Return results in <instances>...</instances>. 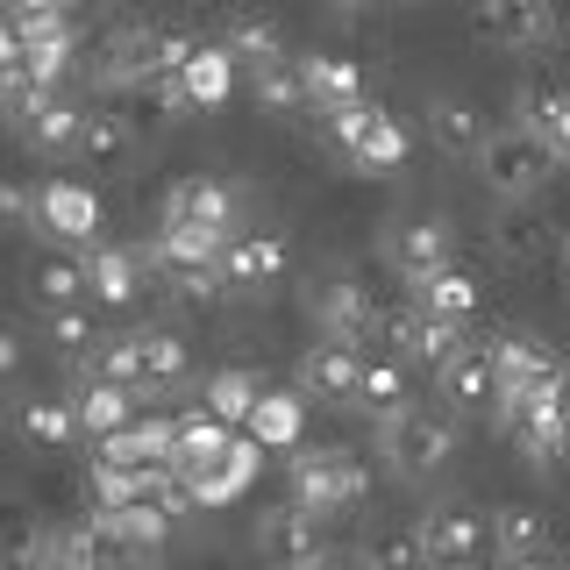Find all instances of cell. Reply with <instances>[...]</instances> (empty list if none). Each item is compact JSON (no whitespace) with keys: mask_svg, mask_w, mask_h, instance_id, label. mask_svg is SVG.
Here are the masks:
<instances>
[{"mask_svg":"<svg viewBox=\"0 0 570 570\" xmlns=\"http://www.w3.org/2000/svg\"><path fill=\"white\" fill-rule=\"evenodd\" d=\"M285 492H293V507H307V513L328 521V513L364 507L371 478H364V456H350L343 442H299L293 471H285Z\"/></svg>","mask_w":570,"mask_h":570,"instance_id":"cell-1","label":"cell"},{"mask_svg":"<svg viewBox=\"0 0 570 570\" xmlns=\"http://www.w3.org/2000/svg\"><path fill=\"white\" fill-rule=\"evenodd\" d=\"M478 178H485L492 200L507 207H528L534 193H549V178H557V157H549V142L521 129V121H499L485 136V150H478Z\"/></svg>","mask_w":570,"mask_h":570,"instance_id":"cell-2","label":"cell"},{"mask_svg":"<svg viewBox=\"0 0 570 570\" xmlns=\"http://www.w3.org/2000/svg\"><path fill=\"white\" fill-rule=\"evenodd\" d=\"M86 79L100 86V94H165L171 100V71H165V29L150 22H121L100 36L94 65H86Z\"/></svg>","mask_w":570,"mask_h":570,"instance_id":"cell-3","label":"cell"},{"mask_svg":"<svg viewBox=\"0 0 570 570\" xmlns=\"http://www.w3.org/2000/svg\"><path fill=\"white\" fill-rule=\"evenodd\" d=\"M456 456V414H435V406H406L400 421H385V463L400 485H428L442 478Z\"/></svg>","mask_w":570,"mask_h":570,"instance_id":"cell-4","label":"cell"},{"mask_svg":"<svg viewBox=\"0 0 570 570\" xmlns=\"http://www.w3.org/2000/svg\"><path fill=\"white\" fill-rule=\"evenodd\" d=\"M499 421H507L513 450H521L534 471H557L570 456V400L563 392H542V400H507L499 406Z\"/></svg>","mask_w":570,"mask_h":570,"instance_id":"cell-5","label":"cell"},{"mask_svg":"<svg viewBox=\"0 0 570 570\" xmlns=\"http://www.w3.org/2000/svg\"><path fill=\"white\" fill-rule=\"evenodd\" d=\"M257 549H264V563H278V570H328V521L307 507H278L272 513H257Z\"/></svg>","mask_w":570,"mask_h":570,"instance_id":"cell-6","label":"cell"},{"mask_svg":"<svg viewBox=\"0 0 570 570\" xmlns=\"http://www.w3.org/2000/svg\"><path fill=\"white\" fill-rule=\"evenodd\" d=\"M257 471H264V442L257 435H228L207 463L178 471V485H186L193 507H228V499H243L249 485H257Z\"/></svg>","mask_w":570,"mask_h":570,"instance_id":"cell-7","label":"cell"},{"mask_svg":"<svg viewBox=\"0 0 570 570\" xmlns=\"http://www.w3.org/2000/svg\"><path fill=\"white\" fill-rule=\"evenodd\" d=\"M421 549H428V570H478L492 557V521L471 507H435L421 513Z\"/></svg>","mask_w":570,"mask_h":570,"instance_id":"cell-8","label":"cell"},{"mask_svg":"<svg viewBox=\"0 0 570 570\" xmlns=\"http://www.w3.org/2000/svg\"><path fill=\"white\" fill-rule=\"evenodd\" d=\"M499 356V385H507V400H542V392H563V356L542 343V335H521V328H507L492 343ZM499 400V406H507Z\"/></svg>","mask_w":570,"mask_h":570,"instance_id":"cell-9","label":"cell"},{"mask_svg":"<svg viewBox=\"0 0 570 570\" xmlns=\"http://www.w3.org/2000/svg\"><path fill=\"white\" fill-rule=\"evenodd\" d=\"M385 264L400 272L406 285H428L435 272H450V222L442 214H414V222H392V236H385Z\"/></svg>","mask_w":570,"mask_h":570,"instance_id":"cell-10","label":"cell"},{"mask_svg":"<svg viewBox=\"0 0 570 570\" xmlns=\"http://www.w3.org/2000/svg\"><path fill=\"white\" fill-rule=\"evenodd\" d=\"M442 385V414H499V400H507V385H499V356L492 350H463L450 371H435Z\"/></svg>","mask_w":570,"mask_h":570,"instance_id":"cell-11","label":"cell"},{"mask_svg":"<svg viewBox=\"0 0 570 570\" xmlns=\"http://www.w3.org/2000/svg\"><path fill=\"white\" fill-rule=\"evenodd\" d=\"M392 343H400V364H421V371H450L456 356L471 350V343H463V321H442L428 307L392 321Z\"/></svg>","mask_w":570,"mask_h":570,"instance_id":"cell-12","label":"cell"},{"mask_svg":"<svg viewBox=\"0 0 570 570\" xmlns=\"http://www.w3.org/2000/svg\"><path fill=\"white\" fill-rule=\"evenodd\" d=\"M421 115H428V136H435L442 157H471V165H478V150H485L492 121H485V107H478L471 94H428Z\"/></svg>","mask_w":570,"mask_h":570,"instance_id":"cell-13","label":"cell"},{"mask_svg":"<svg viewBox=\"0 0 570 570\" xmlns=\"http://www.w3.org/2000/svg\"><path fill=\"white\" fill-rule=\"evenodd\" d=\"M356 385H364V350L356 343H335V335H321V343L299 356V392L307 400H356Z\"/></svg>","mask_w":570,"mask_h":570,"instance_id":"cell-14","label":"cell"},{"mask_svg":"<svg viewBox=\"0 0 570 570\" xmlns=\"http://www.w3.org/2000/svg\"><path fill=\"white\" fill-rule=\"evenodd\" d=\"M478 29L507 50H534L557 36V0H478Z\"/></svg>","mask_w":570,"mask_h":570,"instance_id":"cell-15","label":"cell"},{"mask_svg":"<svg viewBox=\"0 0 570 570\" xmlns=\"http://www.w3.org/2000/svg\"><path fill=\"white\" fill-rule=\"evenodd\" d=\"M314 314H321V335H335V343H364V335L385 321L364 278H328L314 293Z\"/></svg>","mask_w":570,"mask_h":570,"instance_id":"cell-16","label":"cell"},{"mask_svg":"<svg viewBox=\"0 0 570 570\" xmlns=\"http://www.w3.org/2000/svg\"><path fill=\"white\" fill-rule=\"evenodd\" d=\"M36 228L58 243H86L100 228V200L86 186H71V178H43L36 186Z\"/></svg>","mask_w":570,"mask_h":570,"instance_id":"cell-17","label":"cell"},{"mask_svg":"<svg viewBox=\"0 0 570 570\" xmlns=\"http://www.w3.org/2000/svg\"><path fill=\"white\" fill-rule=\"evenodd\" d=\"M228 222H236V207H228V186L207 171L178 178L165 193V228H207V236H228Z\"/></svg>","mask_w":570,"mask_h":570,"instance_id":"cell-18","label":"cell"},{"mask_svg":"<svg viewBox=\"0 0 570 570\" xmlns=\"http://www.w3.org/2000/svg\"><path fill=\"white\" fill-rule=\"evenodd\" d=\"M50 528L22 492H0V570H43Z\"/></svg>","mask_w":570,"mask_h":570,"instance_id":"cell-19","label":"cell"},{"mask_svg":"<svg viewBox=\"0 0 570 570\" xmlns=\"http://www.w3.org/2000/svg\"><path fill=\"white\" fill-rule=\"evenodd\" d=\"M278 278H285V243L264 236V228H243L222 257V285L228 293H264V285H278Z\"/></svg>","mask_w":570,"mask_h":570,"instance_id":"cell-20","label":"cell"},{"mask_svg":"<svg viewBox=\"0 0 570 570\" xmlns=\"http://www.w3.org/2000/svg\"><path fill=\"white\" fill-rule=\"evenodd\" d=\"M243 435H257L264 450H285L293 456L299 442H307V392H285V385H264V400H257V414H249Z\"/></svg>","mask_w":570,"mask_h":570,"instance_id":"cell-21","label":"cell"},{"mask_svg":"<svg viewBox=\"0 0 570 570\" xmlns=\"http://www.w3.org/2000/svg\"><path fill=\"white\" fill-rule=\"evenodd\" d=\"M129 350H136V392H171L193 364V350H186L178 328H136Z\"/></svg>","mask_w":570,"mask_h":570,"instance_id":"cell-22","label":"cell"},{"mask_svg":"<svg viewBox=\"0 0 570 570\" xmlns=\"http://www.w3.org/2000/svg\"><path fill=\"white\" fill-rule=\"evenodd\" d=\"M171 435H178V421H129L121 435L100 442L94 463H115V471H157L165 463L171 471Z\"/></svg>","mask_w":570,"mask_h":570,"instance_id":"cell-23","label":"cell"},{"mask_svg":"<svg viewBox=\"0 0 570 570\" xmlns=\"http://www.w3.org/2000/svg\"><path fill=\"white\" fill-rule=\"evenodd\" d=\"M14 43H22V65L36 71L43 86H58L65 71H71V22L65 14H36V22H14Z\"/></svg>","mask_w":570,"mask_h":570,"instance_id":"cell-24","label":"cell"},{"mask_svg":"<svg viewBox=\"0 0 570 570\" xmlns=\"http://www.w3.org/2000/svg\"><path fill=\"white\" fill-rule=\"evenodd\" d=\"M94 528L121 549V557H150V549L171 534V507H94Z\"/></svg>","mask_w":570,"mask_h":570,"instance_id":"cell-25","label":"cell"},{"mask_svg":"<svg viewBox=\"0 0 570 570\" xmlns=\"http://www.w3.org/2000/svg\"><path fill=\"white\" fill-rule=\"evenodd\" d=\"M299 79H307V115H328V107L364 100V71H356L350 58H335V50H307V58H299Z\"/></svg>","mask_w":570,"mask_h":570,"instance_id":"cell-26","label":"cell"},{"mask_svg":"<svg viewBox=\"0 0 570 570\" xmlns=\"http://www.w3.org/2000/svg\"><path fill=\"white\" fill-rule=\"evenodd\" d=\"M222 50H228L243 71H264V65L285 58V29H278L264 8H236V14H228V29H222Z\"/></svg>","mask_w":570,"mask_h":570,"instance_id":"cell-27","label":"cell"},{"mask_svg":"<svg viewBox=\"0 0 570 570\" xmlns=\"http://www.w3.org/2000/svg\"><path fill=\"white\" fill-rule=\"evenodd\" d=\"M236 58H228L222 43H200L193 50V65L178 71V107H222L228 94H236Z\"/></svg>","mask_w":570,"mask_h":570,"instance_id":"cell-28","label":"cell"},{"mask_svg":"<svg viewBox=\"0 0 570 570\" xmlns=\"http://www.w3.org/2000/svg\"><path fill=\"white\" fill-rule=\"evenodd\" d=\"M513 121L542 136L557 165H570V94H563V86H528L521 107H513Z\"/></svg>","mask_w":570,"mask_h":570,"instance_id":"cell-29","label":"cell"},{"mask_svg":"<svg viewBox=\"0 0 570 570\" xmlns=\"http://www.w3.org/2000/svg\"><path fill=\"white\" fill-rule=\"evenodd\" d=\"M350 165L356 171H400L406 165V129H400V115H385V107H371L364 115V129L350 136Z\"/></svg>","mask_w":570,"mask_h":570,"instance_id":"cell-30","label":"cell"},{"mask_svg":"<svg viewBox=\"0 0 570 570\" xmlns=\"http://www.w3.org/2000/svg\"><path fill=\"white\" fill-rule=\"evenodd\" d=\"M22 136H29V150H43V157H79V136H86V107H71L65 94H50L36 115L22 121Z\"/></svg>","mask_w":570,"mask_h":570,"instance_id":"cell-31","label":"cell"},{"mask_svg":"<svg viewBox=\"0 0 570 570\" xmlns=\"http://www.w3.org/2000/svg\"><path fill=\"white\" fill-rule=\"evenodd\" d=\"M257 400H264V379L257 371H243V364H228V371H214V379L200 385V406L222 428H249V414H257Z\"/></svg>","mask_w":570,"mask_h":570,"instance_id":"cell-32","label":"cell"},{"mask_svg":"<svg viewBox=\"0 0 570 570\" xmlns=\"http://www.w3.org/2000/svg\"><path fill=\"white\" fill-rule=\"evenodd\" d=\"M86 278H94V299L115 307V314L142 299V257L136 249H94V257H86Z\"/></svg>","mask_w":570,"mask_h":570,"instance_id":"cell-33","label":"cell"},{"mask_svg":"<svg viewBox=\"0 0 570 570\" xmlns=\"http://www.w3.org/2000/svg\"><path fill=\"white\" fill-rule=\"evenodd\" d=\"M492 549L507 563H542L549 557V513L534 507H499L492 513Z\"/></svg>","mask_w":570,"mask_h":570,"instance_id":"cell-34","label":"cell"},{"mask_svg":"<svg viewBox=\"0 0 570 570\" xmlns=\"http://www.w3.org/2000/svg\"><path fill=\"white\" fill-rule=\"evenodd\" d=\"M79 293H94V278H86V264H71V257H36L29 264V299L43 314H65V307H79Z\"/></svg>","mask_w":570,"mask_h":570,"instance_id":"cell-35","label":"cell"},{"mask_svg":"<svg viewBox=\"0 0 570 570\" xmlns=\"http://www.w3.org/2000/svg\"><path fill=\"white\" fill-rule=\"evenodd\" d=\"M14 428H22V442H36V450H65L71 435H86V428H79V406H71V400H50V392H36V400L14 406Z\"/></svg>","mask_w":570,"mask_h":570,"instance_id":"cell-36","label":"cell"},{"mask_svg":"<svg viewBox=\"0 0 570 570\" xmlns=\"http://www.w3.org/2000/svg\"><path fill=\"white\" fill-rule=\"evenodd\" d=\"M71 406H79V428H86L94 442L121 435V428L136 421V392H129V385H115V379H94V385H86Z\"/></svg>","mask_w":570,"mask_h":570,"instance_id":"cell-37","label":"cell"},{"mask_svg":"<svg viewBox=\"0 0 570 570\" xmlns=\"http://www.w3.org/2000/svg\"><path fill=\"white\" fill-rule=\"evenodd\" d=\"M107 563H115V542L94 528V513H86V521H71V528H50L43 570H107Z\"/></svg>","mask_w":570,"mask_h":570,"instance_id":"cell-38","label":"cell"},{"mask_svg":"<svg viewBox=\"0 0 570 570\" xmlns=\"http://www.w3.org/2000/svg\"><path fill=\"white\" fill-rule=\"evenodd\" d=\"M414 299L428 314H442V321H471L478 314V278L463 272V264H450V272H435L428 285H414Z\"/></svg>","mask_w":570,"mask_h":570,"instance_id":"cell-39","label":"cell"},{"mask_svg":"<svg viewBox=\"0 0 570 570\" xmlns=\"http://www.w3.org/2000/svg\"><path fill=\"white\" fill-rule=\"evenodd\" d=\"M356 406H371L379 421H400V414H406V364H400V356H379V364H364Z\"/></svg>","mask_w":570,"mask_h":570,"instance_id":"cell-40","label":"cell"},{"mask_svg":"<svg viewBox=\"0 0 570 570\" xmlns=\"http://www.w3.org/2000/svg\"><path fill=\"white\" fill-rule=\"evenodd\" d=\"M228 435H236V428H222L207 406H200V414H186V421H178V435H171V471H193V463H207Z\"/></svg>","mask_w":570,"mask_h":570,"instance_id":"cell-41","label":"cell"},{"mask_svg":"<svg viewBox=\"0 0 570 570\" xmlns=\"http://www.w3.org/2000/svg\"><path fill=\"white\" fill-rule=\"evenodd\" d=\"M50 94H58V86H43V79H36V71H29L22 58L0 71V115H8L14 129H22V121H29V115H36V107H43Z\"/></svg>","mask_w":570,"mask_h":570,"instance_id":"cell-42","label":"cell"},{"mask_svg":"<svg viewBox=\"0 0 570 570\" xmlns=\"http://www.w3.org/2000/svg\"><path fill=\"white\" fill-rule=\"evenodd\" d=\"M257 100L272 107V115H299L307 107V79H299V58H278L257 71Z\"/></svg>","mask_w":570,"mask_h":570,"instance_id":"cell-43","label":"cell"},{"mask_svg":"<svg viewBox=\"0 0 570 570\" xmlns=\"http://www.w3.org/2000/svg\"><path fill=\"white\" fill-rule=\"evenodd\" d=\"M79 157H86V165H121V157H129V129H121L115 115H86Z\"/></svg>","mask_w":570,"mask_h":570,"instance_id":"cell-44","label":"cell"},{"mask_svg":"<svg viewBox=\"0 0 570 570\" xmlns=\"http://www.w3.org/2000/svg\"><path fill=\"white\" fill-rule=\"evenodd\" d=\"M171 299L186 314H214L228 299V285H222V272H171Z\"/></svg>","mask_w":570,"mask_h":570,"instance_id":"cell-45","label":"cell"},{"mask_svg":"<svg viewBox=\"0 0 570 570\" xmlns=\"http://www.w3.org/2000/svg\"><path fill=\"white\" fill-rule=\"evenodd\" d=\"M492 243H499V257H507V264H534V257H542V228H534L528 214H507V222L492 228Z\"/></svg>","mask_w":570,"mask_h":570,"instance_id":"cell-46","label":"cell"},{"mask_svg":"<svg viewBox=\"0 0 570 570\" xmlns=\"http://www.w3.org/2000/svg\"><path fill=\"white\" fill-rule=\"evenodd\" d=\"M43 321H50V335H58L65 356H86V350H94V314L65 307V314H43Z\"/></svg>","mask_w":570,"mask_h":570,"instance_id":"cell-47","label":"cell"},{"mask_svg":"<svg viewBox=\"0 0 570 570\" xmlns=\"http://www.w3.org/2000/svg\"><path fill=\"white\" fill-rule=\"evenodd\" d=\"M29 222H36V186L0 178V228H29Z\"/></svg>","mask_w":570,"mask_h":570,"instance_id":"cell-48","label":"cell"},{"mask_svg":"<svg viewBox=\"0 0 570 570\" xmlns=\"http://www.w3.org/2000/svg\"><path fill=\"white\" fill-rule=\"evenodd\" d=\"M379 563H385V570H428V549H421V534H392V542L379 549Z\"/></svg>","mask_w":570,"mask_h":570,"instance_id":"cell-49","label":"cell"},{"mask_svg":"<svg viewBox=\"0 0 570 570\" xmlns=\"http://www.w3.org/2000/svg\"><path fill=\"white\" fill-rule=\"evenodd\" d=\"M8 8H14V22H36V14H65L71 0H8Z\"/></svg>","mask_w":570,"mask_h":570,"instance_id":"cell-50","label":"cell"},{"mask_svg":"<svg viewBox=\"0 0 570 570\" xmlns=\"http://www.w3.org/2000/svg\"><path fill=\"white\" fill-rule=\"evenodd\" d=\"M14 364H22V335H14V328H0V379H8Z\"/></svg>","mask_w":570,"mask_h":570,"instance_id":"cell-51","label":"cell"},{"mask_svg":"<svg viewBox=\"0 0 570 570\" xmlns=\"http://www.w3.org/2000/svg\"><path fill=\"white\" fill-rule=\"evenodd\" d=\"M14 58H22V43H14V29H0V71H8Z\"/></svg>","mask_w":570,"mask_h":570,"instance_id":"cell-52","label":"cell"},{"mask_svg":"<svg viewBox=\"0 0 570 570\" xmlns=\"http://www.w3.org/2000/svg\"><path fill=\"white\" fill-rule=\"evenodd\" d=\"M343 570H385V563H379V557H350Z\"/></svg>","mask_w":570,"mask_h":570,"instance_id":"cell-53","label":"cell"},{"mask_svg":"<svg viewBox=\"0 0 570 570\" xmlns=\"http://www.w3.org/2000/svg\"><path fill=\"white\" fill-rule=\"evenodd\" d=\"M107 570H142V563H136V557H121V549H115V563H107Z\"/></svg>","mask_w":570,"mask_h":570,"instance_id":"cell-54","label":"cell"},{"mask_svg":"<svg viewBox=\"0 0 570 570\" xmlns=\"http://www.w3.org/2000/svg\"><path fill=\"white\" fill-rule=\"evenodd\" d=\"M507 570H549V563H507Z\"/></svg>","mask_w":570,"mask_h":570,"instance_id":"cell-55","label":"cell"},{"mask_svg":"<svg viewBox=\"0 0 570 570\" xmlns=\"http://www.w3.org/2000/svg\"><path fill=\"white\" fill-rule=\"evenodd\" d=\"M335 8H371V0H335Z\"/></svg>","mask_w":570,"mask_h":570,"instance_id":"cell-56","label":"cell"},{"mask_svg":"<svg viewBox=\"0 0 570 570\" xmlns=\"http://www.w3.org/2000/svg\"><path fill=\"white\" fill-rule=\"evenodd\" d=\"M563 257H570V249H563Z\"/></svg>","mask_w":570,"mask_h":570,"instance_id":"cell-57","label":"cell"}]
</instances>
